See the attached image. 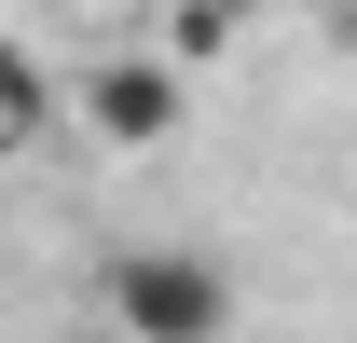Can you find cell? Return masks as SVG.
Segmentation results:
<instances>
[{
    "label": "cell",
    "mask_w": 357,
    "mask_h": 343,
    "mask_svg": "<svg viewBox=\"0 0 357 343\" xmlns=\"http://www.w3.org/2000/svg\"><path fill=\"white\" fill-rule=\"evenodd\" d=\"M248 14H261V0H178V14H165V55H178V69H220V55L248 42Z\"/></svg>",
    "instance_id": "3"
},
{
    "label": "cell",
    "mask_w": 357,
    "mask_h": 343,
    "mask_svg": "<svg viewBox=\"0 0 357 343\" xmlns=\"http://www.w3.org/2000/svg\"><path fill=\"white\" fill-rule=\"evenodd\" d=\"M96 302H110L124 343H234V275L206 247H110Z\"/></svg>",
    "instance_id": "1"
},
{
    "label": "cell",
    "mask_w": 357,
    "mask_h": 343,
    "mask_svg": "<svg viewBox=\"0 0 357 343\" xmlns=\"http://www.w3.org/2000/svg\"><path fill=\"white\" fill-rule=\"evenodd\" d=\"M42 124H55V83L0 42V165H14V151H42Z\"/></svg>",
    "instance_id": "4"
},
{
    "label": "cell",
    "mask_w": 357,
    "mask_h": 343,
    "mask_svg": "<svg viewBox=\"0 0 357 343\" xmlns=\"http://www.w3.org/2000/svg\"><path fill=\"white\" fill-rule=\"evenodd\" d=\"M303 14H357V0H303Z\"/></svg>",
    "instance_id": "5"
},
{
    "label": "cell",
    "mask_w": 357,
    "mask_h": 343,
    "mask_svg": "<svg viewBox=\"0 0 357 343\" xmlns=\"http://www.w3.org/2000/svg\"><path fill=\"white\" fill-rule=\"evenodd\" d=\"M178 96H192V69L165 42H137V55H96L83 69V124L110 151H151V137H178Z\"/></svg>",
    "instance_id": "2"
},
{
    "label": "cell",
    "mask_w": 357,
    "mask_h": 343,
    "mask_svg": "<svg viewBox=\"0 0 357 343\" xmlns=\"http://www.w3.org/2000/svg\"><path fill=\"white\" fill-rule=\"evenodd\" d=\"M69 14H96V0H69Z\"/></svg>",
    "instance_id": "6"
}]
</instances>
